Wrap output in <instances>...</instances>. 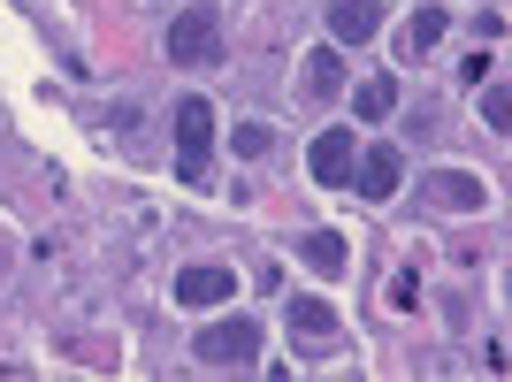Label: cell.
<instances>
[{"instance_id": "cell-1", "label": "cell", "mask_w": 512, "mask_h": 382, "mask_svg": "<svg viewBox=\"0 0 512 382\" xmlns=\"http://www.w3.org/2000/svg\"><path fill=\"white\" fill-rule=\"evenodd\" d=\"M169 62H184V69L222 62V16H214L207 0H199V8H184V16L169 23Z\"/></svg>"}, {"instance_id": "cell-2", "label": "cell", "mask_w": 512, "mask_h": 382, "mask_svg": "<svg viewBox=\"0 0 512 382\" xmlns=\"http://www.w3.org/2000/svg\"><path fill=\"white\" fill-rule=\"evenodd\" d=\"M192 360H207V367H253L260 360V321L230 314V321H214V329H199Z\"/></svg>"}, {"instance_id": "cell-3", "label": "cell", "mask_w": 512, "mask_h": 382, "mask_svg": "<svg viewBox=\"0 0 512 382\" xmlns=\"http://www.w3.org/2000/svg\"><path fill=\"white\" fill-rule=\"evenodd\" d=\"M383 31V0H329V39L337 46H367Z\"/></svg>"}, {"instance_id": "cell-4", "label": "cell", "mask_w": 512, "mask_h": 382, "mask_svg": "<svg viewBox=\"0 0 512 382\" xmlns=\"http://www.w3.org/2000/svg\"><path fill=\"white\" fill-rule=\"evenodd\" d=\"M352 161H360V146H352V130H321L314 138V153H306V169L321 176V184H344V176H352Z\"/></svg>"}, {"instance_id": "cell-5", "label": "cell", "mask_w": 512, "mask_h": 382, "mask_svg": "<svg viewBox=\"0 0 512 382\" xmlns=\"http://www.w3.org/2000/svg\"><path fill=\"white\" fill-rule=\"evenodd\" d=\"M344 184H360V199H390V191L406 184V161H398L390 146H375L367 161H352V176H344Z\"/></svg>"}, {"instance_id": "cell-6", "label": "cell", "mask_w": 512, "mask_h": 382, "mask_svg": "<svg viewBox=\"0 0 512 382\" xmlns=\"http://www.w3.org/2000/svg\"><path fill=\"white\" fill-rule=\"evenodd\" d=\"M207 146H214V107L176 100V161H207Z\"/></svg>"}, {"instance_id": "cell-7", "label": "cell", "mask_w": 512, "mask_h": 382, "mask_svg": "<svg viewBox=\"0 0 512 382\" xmlns=\"http://www.w3.org/2000/svg\"><path fill=\"white\" fill-rule=\"evenodd\" d=\"M222 298H237L230 268H176V306H222Z\"/></svg>"}, {"instance_id": "cell-8", "label": "cell", "mask_w": 512, "mask_h": 382, "mask_svg": "<svg viewBox=\"0 0 512 382\" xmlns=\"http://www.w3.org/2000/svg\"><path fill=\"white\" fill-rule=\"evenodd\" d=\"M299 260L314 268V276H344V260H352V253H344L337 230H306V237H299Z\"/></svg>"}, {"instance_id": "cell-9", "label": "cell", "mask_w": 512, "mask_h": 382, "mask_svg": "<svg viewBox=\"0 0 512 382\" xmlns=\"http://www.w3.org/2000/svg\"><path fill=\"white\" fill-rule=\"evenodd\" d=\"M428 199H436V207H482V176L436 169V176H428Z\"/></svg>"}, {"instance_id": "cell-10", "label": "cell", "mask_w": 512, "mask_h": 382, "mask_svg": "<svg viewBox=\"0 0 512 382\" xmlns=\"http://www.w3.org/2000/svg\"><path fill=\"white\" fill-rule=\"evenodd\" d=\"M291 329L299 337H337V306L329 298H291Z\"/></svg>"}, {"instance_id": "cell-11", "label": "cell", "mask_w": 512, "mask_h": 382, "mask_svg": "<svg viewBox=\"0 0 512 382\" xmlns=\"http://www.w3.org/2000/svg\"><path fill=\"white\" fill-rule=\"evenodd\" d=\"M306 85H314L321 100H329V92H344V54H337V46H321L314 62H306Z\"/></svg>"}, {"instance_id": "cell-12", "label": "cell", "mask_w": 512, "mask_h": 382, "mask_svg": "<svg viewBox=\"0 0 512 382\" xmlns=\"http://www.w3.org/2000/svg\"><path fill=\"white\" fill-rule=\"evenodd\" d=\"M390 107H398V77H367L360 85V123H383Z\"/></svg>"}, {"instance_id": "cell-13", "label": "cell", "mask_w": 512, "mask_h": 382, "mask_svg": "<svg viewBox=\"0 0 512 382\" xmlns=\"http://www.w3.org/2000/svg\"><path fill=\"white\" fill-rule=\"evenodd\" d=\"M444 23H451V16H444V8H421V16H413V23H406V54H428V46L444 39Z\"/></svg>"}, {"instance_id": "cell-14", "label": "cell", "mask_w": 512, "mask_h": 382, "mask_svg": "<svg viewBox=\"0 0 512 382\" xmlns=\"http://www.w3.org/2000/svg\"><path fill=\"white\" fill-rule=\"evenodd\" d=\"M482 123H490V130H505V123H512V92L497 85V77L482 85Z\"/></svg>"}, {"instance_id": "cell-15", "label": "cell", "mask_w": 512, "mask_h": 382, "mask_svg": "<svg viewBox=\"0 0 512 382\" xmlns=\"http://www.w3.org/2000/svg\"><path fill=\"white\" fill-rule=\"evenodd\" d=\"M230 146L245 153V161H260V153L276 146V138H268V130H260V123H237V130H230Z\"/></svg>"}, {"instance_id": "cell-16", "label": "cell", "mask_w": 512, "mask_h": 382, "mask_svg": "<svg viewBox=\"0 0 512 382\" xmlns=\"http://www.w3.org/2000/svg\"><path fill=\"white\" fill-rule=\"evenodd\" d=\"M390 306H398V314H413V306H421V276H413V268H398V276H390Z\"/></svg>"}]
</instances>
